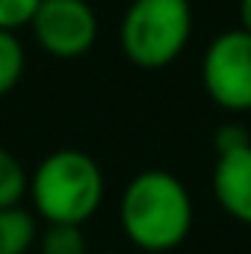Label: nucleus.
Segmentation results:
<instances>
[{
    "label": "nucleus",
    "mask_w": 251,
    "mask_h": 254,
    "mask_svg": "<svg viewBox=\"0 0 251 254\" xmlns=\"http://www.w3.org/2000/svg\"><path fill=\"white\" fill-rule=\"evenodd\" d=\"M119 219L125 237L139 252L166 254L189 237L195 207L178 175L166 169H148L130 178L125 187Z\"/></svg>",
    "instance_id": "nucleus-1"
},
{
    "label": "nucleus",
    "mask_w": 251,
    "mask_h": 254,
    "mask_svg": "<svg viewBox=\"0 0 251 254\" xmlns=\"http://www.w3.org/2000/svg\"><path fill=\"white\" fill-rule=\"evenodd\" d=\"M33 213L45 225H86L104 204L107 181L95 157L77 148L48 154L30 175Z\"/></svg>",
    "instance_id": "nucleus-2"
},
{
    "label": "nucleus",
    "mask_w": 251,
    "mask_h": 254,
    "mask_svg": "<svg viewBox=\"0 0 251 254\" xmlns=\"http://www.w3.org/2000/svg\"><path fill=\"white\" fill-rule=\"evenodd\" d=\"M192 36L189 0H133L122 18V51L136 68L172 65Z\"/></svg>",
    "instance_id": "nucleus-3"
},
{
    "label": "nucleus",
    "mask_w": 251,
    "mask_h": 254,
    "mask_svg": "<svg viewBox=\"0 0 251 254\" xmlns=\"http://www.w3.org/2000/svg\"><path fill=\"white\" fill-rule=\"evenodd\" d=\"M207 98L228 113L251 110V33L237 27L219 33L201 60Z\"/></svg>",
    "instance_id": "nucleus-4"
},
{
    "label": "nucleus",
    "mask_w": 251,
    "mask_h": 254,
    "mask_svg": "<svg viewBox=\"0 0 251 254\" xmlns=\"http://www.w3.org/2000/svg\"><path fill=\"white\" fill-rule=\"evenodd\" d=\"M30 30L45 54L57 60H77L98 42V12L89 0H42Z\"/></svg>",
    "instance_id": "nucleus-5"
},
{
    "label": "nucleus",
    "mask_w": 251,
    "mask_h": 254,
    "mask_svg": "<svg viewBox=\"0 0 251 254\" xmlns=\"http://www.w3.org/2000/svg\"><path fill=\"white\" fill-rule=\"evenodd\" d=\"M213 195L231 219L251 225V145L219 154L213 166Z\"/></svg>",
    "instance_id": "nucleus-6"
},
{
    "label": "nucleus",
    "mask_w": 251,
    "mask_h": 254,
    "mask_svg": "<svg viewBox=\"0 0 251 254\" xmlns=\"http://www.w3.org/2000/svg\"><path fill=\"white\" fill-rule=\"evenodd\" d=\"M39 240V216L27 207L0 210V254H33Z\"/></svg>",
    "instance_id": "nucleus-7"
},
{
    "label": "nucleus",
    "mask_w": 251,
    "mask_h": 254,
    "mask_svg": "<svg viewBox=\"0 0 251 254\" xmlns=\"http://www.w3.org/2000/svg\"><path fill=\"white\" fill-rule=\"evenodd\" d=\"M30 190V175L24 163L0 145V210L3 207H18Z\"/></svg>",
    "instance_id": "nucleus-8"
},
{
    "label": "nucleus",
    "mask_w": 251,
    "mask_h": 254,
    "mask_svg": "<svg viewBox=\"0 0 251 254\" xmlns=\"http://www.w3.org/2000/svg\"><path fill=\"white\" fill-rule=\"evenodd\" d=\"M27 68V54L12 30H0V98H6L24 77Z\"/></svg>",
    "instance_id": "nucleus-9"
},
{
    "label": "nucleus",
    "mask_w": 251,
    "mask_h": 254,
    "mask_svg": "<svg viewBox=\"0 0 251 254\" xmlns=\"http://www.w3.org/2000/svg\"><path fill=\"white\" fill-rule=\"evenodd\" d=\"M36 254H89L80 225H45L36 240Z\"/></svg>",
    "instance_id": "nucleus-10"
},
{
    "label": "nucleus",
    "mask_w": 251,
    "mask_h": 254,
    "mask_svg": "<svg viewBox=\"0 0 251 254\" xmlns=\"http://www.w3.org/2000/svg\"><path fill=\"white\" fill-rule=\"evenodd\" d=\"M39 3L42 0H0V30L18 33L21 27H30Z\"/></svg>",
    "instance_id": "nucleus-11"
},
{
    "label": "nucleus",
    "mask_w": 251,
    "mask_h": 254,
    "mask_svg": "<svg viewBox=\"0 0 251 254\" xmlns=\"http://www.w3.org/2000/svg\"><path fill=\"white\" fill-rule=\"evenodd\" d=\"M251 145V133L240 122H228L216 130V154H231Z\"/></svg>",
    "instance_id": "nucleus-12"
},
{
    "label": "nucleus",
    "mask_w": 251,
    "mask_h": 254,
    "mask_svg": "<svg viewBox=\"0 0 251 254\" xmlns=\"http://www.w3.org/2000/svg\"><path fill=\"white\" fill-rule=\"evenodd\" d=\"M240 21H243V30L251 33V0H240Z\"/></svg>",
    "instance_id": "nucleus-13"
},
{
    "label": "nucleus",
    "mask_w": 251,
    "mask_h": 254,
    "mask_svg": "<svg viewBox=\"0 0 251 254\" xmlns=\"http://www.w3.org/2000/svg\"><path fill=\"white\" fill-rule=\"evenodd\" d=\"M101 254H119V252H101Z\"/></svg>",
    "instance_id": "nucleus-14"
}]
</instances>
